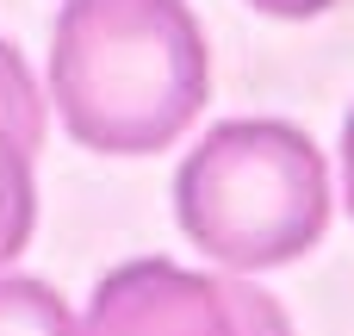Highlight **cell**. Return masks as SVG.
I'll return each mask as SVG.
<instances>
[{
  "label": "cell",
  "mask_w": 354,
  "mask_h": 336,
  "mask_svg": "<svg viewBox=\"0 0 354 336\" xmlns=\"http://www.w3.org/2000/svg\"><path fill=\"white\" fill-rule=\"evenodd\" d=\"M37 143H44V94L25 56L0 37V262H12L37 224V187H31Z\"/></svg>",
  "instance_id": "obj_4"
},
{
  "label": "cell",
  "mask_w": 354,
  "mask_h": 336,
  "mask_svg": "<svg viewBox=\"0 0 354 336\" xmlns=\"http://www.w3.org/2000/svg\"><path fill=\"white\" fill-rule=\"evenodd\" d=\"M342 200H348V212H354V112H348V125H342Z\"/></svg>",
  "instance_id": "obj_7"
},
{
  "label": "cell",
  "mask_w": 354,
  "mask_h": 336,
  "mask_svg": "<svg viewBox=\"0 0 354 336\" xmlns=\"http://www.w3.org/2000/svg\"><path fill=\"white\" fill-rule=\"evenodd\" d=\"M81 336H292V324L261 287L143 256L93 287Z\"/></svg>",
  "instance_id": "obj_3"
},
{
  "label": "cell",
  "mask_w": 354,
  "mask_h": 336,
  "mask_svg": "<svg viewBox=\"0 0 354 336\" xmlns=\"http://www.w3.org/2000/svg\"><path fill=\"white\" fill-rule=\"evenodd\" d=\"M249 6H261V12H274V19H311V12H324V6H336V0H249Z\"/></svg>",
  "instance_id": "obj_6"
},
{
  "label": "cell",
  "mask_w": 354,
  "mask_h": 336,
  "mask_svg": "<svg viewBox=\"0 0 354 336\" xmlns=\"http://www.w3.org/2000/svg\"><path fill=\"white\" fill-rule=\"evenodd\" d=\"M0 336H81V324L68 318V299H56V287L0 274Z\"/></svg>",
  "instance_id": "obj_5"
},
{
  "label": "cell",
  "mask_w": 354,
  "mask_h": 336,
  "mask_svg": "<svg viewBox=\"0 0 354 336\" xmlns=\"http://www.w3.org/2000/svg\"><path fill=\"white\" fill-rule=\"evenodd\" d=\"M212 94L205 31L187 0H62L50 100L81 150L156 156Z\"/></svg>",
  "instance_id": "obj_1"
},
{
  "label": "cell",
  "mask_w": 354,
  "mask_h": 336,
  "mask_svg": "<svg viewBox=\"0 0 354 336\" xmlns=\"http://www.w3.org/2000/svg\"><path fill=\"white\" fill-rule=\"evenodd\" d=\"M174 218L218 268H286L317 249L330 224L324 150L286 118H230L187 150L174 175Z\"/></svg>",
  "instance_id": "obj_2"
}]
</instances>
